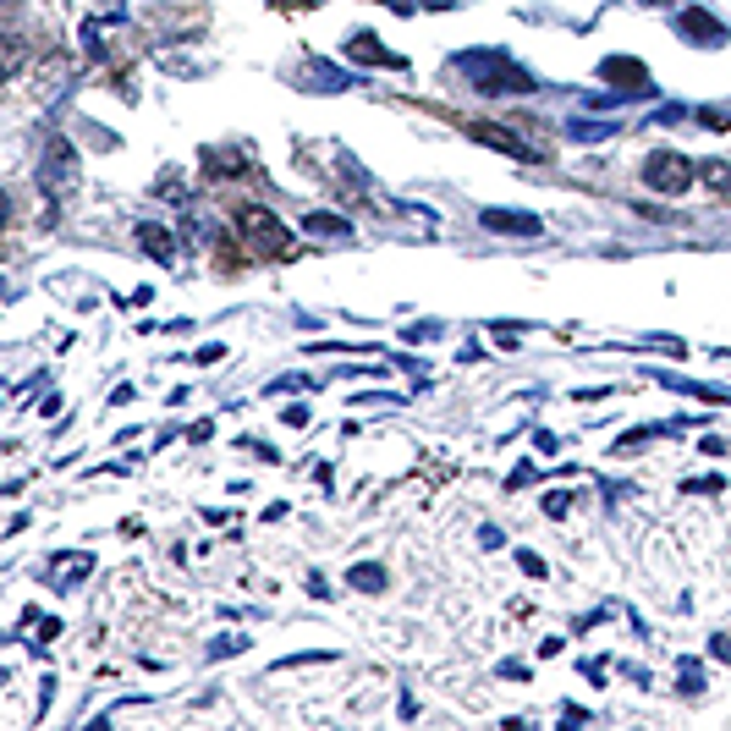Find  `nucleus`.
I'll return each instance as SVG.
<instances>
[{
  "instance_id": "f257e3e1",
  "label": "nucleus",
  "mask_w": 731,
  "mask_h": 731,
  "mask_svg": "<svg viewBox=\"0 0 731 731\" xmlns=\"http://www.w3.org/2000/svg\"><path fill=\"white\" fill-rule=\"evenodd\" d=\"M456 66H468L473 72V83L484 89V94H534L539 83H534V72L528 66H517L511 55H501V50H462L456 55Z\"/></svg>"
},
{
  "instance_id": "f03ea898",
  "label": "nucleus",
  "mask_w": 731,
  "mask_h": 731,
  "mask_svg": "<svg viewBox=\"0 0 731 731\" xmlns=\"http://www.w3.org/2000/svg\"><path fill=\"white\" fill-rule=\"evenodd\" d=\"M693 182H698V165H693L688 155H677V149H654V155L643 160V187H649V192L677 198V192H688Z\"/></svg>"
},
{
  "instance_id": "7ed1b4c3",
  "label": "nucleus",
  "mask_w": 731,
  "mask_h": 731,
  "mask_svg": "<svg viewBox=\"0 0 731 731\" xmlns=\"http://www.w3.org/2000/svg\"><path fill=\"white\" fill-rule=\"evenodd\" d=\"M456 127L468 132L473 144H490V149H501V155H511V160H545L539 149H528L517 132H506V127H495V121H468V116H456Z\"/></svg>"
},
{
  "instance_id": "20e7f679",
  "label": "nucleus",
  "mask_w": 731,
  "mask_h": 731,
  "mask_svg": "<svg viewBox=\"0 0 731 731\" xmlns=\"http://www.w3.org/2000/svg\"><path fill=\"white\" fill-rule=\"evenodd\" d=\"M242 231L253 237V248L258 253H270V258H292V242H286V231H281V220L270 215V210H242Z\"/></svg>"
},
{
  "instance_id": "39448f33",
  "label": "nucleus",
  "mask_w": 731,
  "mask_h": 731,
  "mask_svg": "<svg viewBox=\"0 0 731 731\" xmlns=\"http://www.w3.org/2000/svg\"><path fill=\"white\" fill-rule=\"evenodd\" d=\"M600 78L622 94H654V78H649V66L638 55H605L600 61Z\"/></svg>"
},
{
  "instance_id": "423d86ee",
  "label": "nucleus",
  "mask_w": 731,
  "mask_h": 731,
  "mask_svg": "<svg viewBox=\"0 0 731 731\" xmlns=\"http://www.w3.org/2000/svg\"><path fill=\"white\" fill-rule=\"evenodd\" d=\"M347 61L358 66V61H369V66H385V72H408V55H396V50H385L369 28L363 33H352L347 39Z\"/></svg>"
},
{
  "instance_id": "0eeeda50",
  "label": "nucleus",
  "mask_w": 731,
  "mask_h": 731,
  "mask_svg": "<svg viewBox=\"0 0 731 731\" xmlns=\"http://www.w3.org/2000/svg\"><path fill=\"white\" fill-rule=\"evenodd\" d=\"M677 39H688V44H726L731 28H720L704 6H688V12L677 17Z\"/></svg>"
},
{
  "instance_id": "6e6552de",
  "label": "nucleus",
  "mask_w": 731,
  "mask_h": 731,
  "mask_svg": "<svg viewBox=\"0 0 731 731\" xmlns=\"http://www.w3.org/2000/svg\"><path fill=\"white\" fill-rule=\"evenodd\" d=\"M484 231H506V237H539V215H517V210H479Z\"/></svg>"
},
{
  "instance_id": "1a4fd4ad",
  "label": "nucleus",
  "mask_w": 731,
  "mask_h": 731,
  "mask_svg": "<svg viewBox=\"0 0 731 731\" xmlns=\"http://www.w3.org/2000/svg\"><path fill=\"white\" fill-rule=\"evenodd\" d=\"M303 231H308V237H336V242H352V220H342V215H308V220H303Z\"/></svg>"
},
{
  "instance_id": "9d476101",
  "label": "nucleus",
  "mask_w": 731,
  "mask_h": 731,
  "mask_svg": "<svg viewBox=\"0 0 731 731\" xmlns=\"http://www.w3.org/2000/svg\"><path fill=\"white\" fill-rule=\"evenodd\" d=\"M138 242H144L160 264H171V258H176V237H171L165 226H138Z\"/></svg>"
},
{
  "instance_id": "9b49d317",
  "label": "nucleus",
  "mask_w": 731,
  "mask_h": 731,
  "mask_svg": "<svg viewBox=\"0 0 731 731\" xmlns=\"http://www.w3.org/2000/svg\"><path fill=\"white\" fill-rule=\"evenodd\" d=\"M698 176H704V187H715L720 198H731V160H704Z\"/></svg>"
},
{
  "instance_id": "f8f14e48",
  "label": "nucleus",
  "mask_w": 731,
  "mask_h": 731,
  "mask_svg": "<svg viewBox=\"0 0 731 731\" xmlns=\"http://www.w3.org/2000/svg\"><path fill=\"white\" fill-rule=\"evenodd\" d=\"M390 577H385V567L380 561H363V567H352V588H363V594H380Z\"/></svg>"
},
{
  "instance_id": "ddd939ff",
  "label": "nucleus",
  "mask_w": 731,
  "mask_h": 731,
  "mask_svg": "<svg viewBox=\"0 0 731 731\" xmlns=\"http://www.w3.org/2000/svg\"><path fill=\"white\" fill-rule=\"evenodd\" d=\"M308 78H314L319 89H347V83H358V78H336V66L319 61V55H308Z\"/></svg>"
},
{
  "instance_id": "4468645a",
  "label": "nucleus",
  "mask_w": 731,
  "mask_h": 731,
  "mask_svg": "<svg viewBox=\"0 0 731 731\" xmlns=\"http://www.w3.org/2000/svg\"><path fill=\"white\" fill-rule=\"evenodd\" d=\"M567 132H572V138H611V132H616V121H567Z\"/></svg>"
},
{
  "instance_id": "2eb2a0df",
  "label": "nucleus",
  "mask_w": 731,
  "mask_h": 731,
  "mask_svg": "<svg viewBox=\"0 0 731 731\" xmlns=\"http://www.w3.org/2000/svg\"><path fill=\"white\" fill-rule=\"evenodd\" d=\"M698 121H704V127H715V132H731V110H720V105L698 110Z\"/></svg>"
},
{
  "instance_id": "dca6fc26",
  "label": "nucleus",
  "mask_w": 731,
  "mask_h": 731,
  "mask_svg": "<svg viewBox=\"0 0 731 731\" xmlns=\"http://www.w3.org/2000/svg\"><path fill=\"white\" fill-rule=\"evenodd\" d=\"M210 171H226L231 176V171H248V160L242 155H210Z\"/></svg>"
},
{
  "instance_id": "f3484780",
  "label": "nucleus",
  "mask_w": 731,
  "mask_h": 731,
  "mask_svg": "<svg viewBox=\"0 0 731 731\" xmlns=\"http://www.w3.org/2000/svg\"><path fill=\"white\" fill-rule=\"evenodd\" d=\"M517 561H522V572H528V577H545V561H539V556H528V550H522Z\"/></svg>"
},
{
  "instance_id": "a211bd4d",
  "label": "nucleus",
  "mask_w": 731,
  "mask_h": 731,
  "mask_svg": "<svg viewBox=\"0 0 731 731\" xmlns=\"http://www.w3.org/2000/svg\"><path fill=\"white\" fill-rule=\"evenodd\" d=\"M545 511L550 517H567V495H545Z\"/></svg>"
},
{
  "instance_id": "6ab92c4d",
  "label": "nucleus",
  "mask_w": 731,
  "mask_h": 731,
  "mask_svg": "<svg viewBox=\"0 0 731 731\" xmlns=\"http://www.w3.org/2000/svg\"><path fill=\"white\" fill-rule=\"evenodd\" d=\"M643 6H671V0H643Z\"/></svg>"
}]
</instances>
